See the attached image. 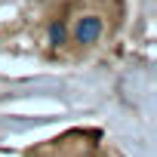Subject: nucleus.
Here are the masks:
<instances>
[{"label": "nucleus", "mask_w": 157, "mask_h": 157, "mask_svg": "<svg viewBox=\"0 0 157 157\" xmlns=\"http://www.w3.org/2000/svg\"><path fill=\"white\" fill-rule=\"evenodd\" d=\"M102 31H105V19L99 13H80L71 25V40L80 46H90L102 37Z\"/></svg>", "instance_id": "1"}]
</instances>
